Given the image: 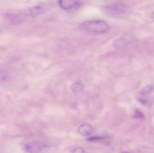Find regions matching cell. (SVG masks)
<instances>
[{"label": "cell", "instance_id": "obj_14", "mask_svg": "<svg viewBox=\"0 0 154 153\" xmlns=\"http://www.w3.org/2000/svg\"><path fill=\"white\" fill-rule=\"evenodd\" d=\"M138 100L142 104H146L147 102L146 100L145 99H138Z\"/></svg>", "mask_w": 154, "mask_h": 153}, {"label": "cell", "instance_id": "obj_13", "mask_svg": "<svg viewBox=\"0 0 154 153\" xmlns=\"http://www.w3.org/2000/svg\"><path fill=\"white\" fill-rule=\"evenodd\" d=\"M73 152L77 153H82L85 152L84 149H82L81 147H77L73 151Z\"/></svg>", "mask_w": 154, "mask_h": 153}, {"label": "cell", "instance_id": "obj_5", "mask_svg": "<svg viewBox=\"0 0 154 153\" xmlns=\"http://www.w3.org/2000/svg\"><path fill=\"white\" fill-rule=\"evenodd\" d=\"M47 146L40 142H32L25 145L24 148L26 151L30 153H38L42 151Z\"/></svg>", "mask_w": 154, "mask_h": 153}, {"label": "cell", "instance_id": "obj_9", "mask_svg": "<svg viewBox=\"0 0 154 153\" xmlns=\"http://www.w3.org/2000/svg\"><path fill=\"white\" fill-rule=\"evenodd\" d=\"M153 87L151 85H148L143 88L141 91V93L143 96H146L149 94L153 90Z\"/></svg>", "mask_w": 154, "mask_h": 153}, {"label": "cell", "instance_id": "obj_6", "mask_svg": "<svg viewBox=\"0 0 154 153\" xmlns=\"http://www.w3.org/2000/svg\"><path fill=\"white\" fill-rule=\"evenodd\" d=\"M6 20L13 25H17L23 22V18L20 14L15 13H9L5 15Z\"/></svg>", "mask_w": 154, "mask_h": 153}, {"label": "cell", "instance_id": "obj_4", "mask_svg": "<svg viewBox=\"0 0 154 153\" xmlns=\"http://www.w3.org/2000/svg\"><path fill=\"white\" fill-rule=\"evenodd\" d=\"M81 0H59V6L65 10H72L79 7Z\"/></svg>", "mask_w": 154, "mask_h": 153}, {"label": "cell", "instance_id": "obj_3", "mask_svg": "<svg viewBox=\"0 0 154 153\" xmlns=\"http://www.w3.org/2000/svg\"><path fill=\"white\" fill-rule=\"evenodd\" d=\"M48 7L44 4H39L30 7L27 10L28 16L32 18H35L42 14L47 11Z\"/></svg>", "mask_w": 154, "mask_h": 153}, {"label": "cell", "instance_id": "obj_12", "mask_svg": "<svg viewBox=\"0 0 154 153\" xmlns=\"http://www.w3.org/2000/svg\"><path fill=\"white\" fill-rule=\"evenodd\" d=\"M134 117L136 118H143L144 115L140 110L136 109L135 110Z\"/></svg>", "mask_w": 154, "mask_h": 153}, {"label": "cell", "instance_id": "obj_8", "mask_svg": "<svg viewBox=\"0 0 154 153\" xmlns=\"http://www.w3.org/2000/svg\"><path fill=\"white\" fill-rule=\"evenodd\" d=\"M84 88V86L82 83L80 82H76L72 84L71 90L73 92L79 93L82 91Z\"/></svg>", "mask_w": 154, "mask_h": 153}, {"label": "cell", "instance_id": "obj_7", "mask_svg": "<svg viewBox=\"0 0 154 153\" xmlns=\"http://www.w3.org/2000/svg\"><path fill=\"white\" fill-rule=\"evenodd\" d=\"M93 131V128L88 124H82L78 128V132L82 135H90Z\"/></svg>", "mask_w": 154, "mask_h": 153}, {"label": "cell", "instance_id": "obj_15", "mask_svg": "<svg viewBox=\"0 0 154 153\" xmlns=\"http://www.w3.org/2000/svg\"><path fill=\"white\" fill-rule=\"evenodd\" d=\"M152 18L153 19H154V13L152 14Z\"/></svg>", "mask_w": 154, "mask_h": 153}, {"label": "cell", "instance_id": "obj_11", "mask_svg": "<svg viewBox=\"0 0 154 153\" xmlns=\"http://www.w3.org/2000/svg\"><path fill=\"white\" fill-rule=\"evenodd\" d=\"M8 78V75L6 73L0 71V82L6 81Z\"/></svg>", "mask_w": 154, "mask_h": 153}, {"label": "cell", "instance_id": "obj_2", "mask_svg": "<svg viewBox=\"0 0 154 153\" xmlns=\"http://www.w3.org/2000/svg\"><path fill=\"white\" fill-rule=\"evenodd\" d=\"M106 15L114 18L122 19L127 15V11L125 8L118 4L107 5L103 8Z\"/></svg>", "mask_w": 154, "mask_h": 153}, {"label": "cell", "instance_id": "obj_1", "mask_svg": "<svg viewBox=\"0 0 154 153\" xmlns=\"http://www.w3.org/2000/svg\"><path fill=\"white\" fill-rule=\"evenodd\" d=\"M79 28L85 32L96 34H104L106 33L109 30L108 24L101 20L84 22L80 25Z\"/></svg>", "mask_w": 154, "mask_h": 153}, {"label": "cell", "instance_id": "obj_10", "mask_svg": "<svg viewBox=\"0 0 154 153\" xmlns=\"http://www.w3.org/2000/svg\"><path fill=\"white\" fill-rule=\"evenodd\" d=\"M105 138H106V137H104L93 136L89 137L87 139V141H89V142H93V141L102 140V139H105Z\"/></svg>", "mask_w": 154, "mask_h": 153}]
</instances>
